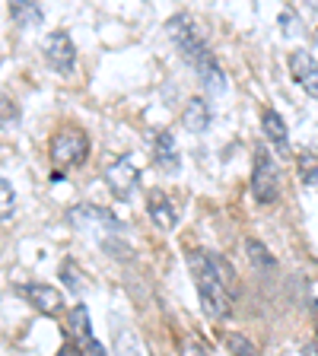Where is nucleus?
Segmentation results:
<instances>
[{"label":"nucleus","mask_w":318,"mask_h":356,"mask_svg":"<svg viewBox=\"0 0 318 356\" xmlns=\"http://www.w3.org/2000/svg\"><path fill=\"white\" fill-rule=\"evenodd\" d=\"M188 267H191L194 286H198L200 305L214 321L226 318L232 305V289H236V270L223 254L216 252H198L188 254Z\"/></svg>","instance_id":"f257e3e1"},{"label":"nucleus","mask_w":318,"mask_h":356,"mask_svg":"<svg viewBox=\"0 0 318 356\" xmlns=\"http://www.w3.org/2000/svg\"><path fill=\"white\" fill-rule=\"evenodd\" d=\"M169 35H172V42L178 44L182 58H185L188 64L198 70L204 89H210L214 96L226 92V74H223L220 60H216L214 51L207 48V42H204V35H200V29L194 26L191 16H188V13L172 16V19H169Z\"/></svg>","instance_id":"f03ea898"},{"label":"nucleus","mask_w":318,"mask_h":356,"mask_svg":"<svg viewBox=\"0 0 318 356\" xmlns=\"http://www.w3.org/2000/svg\"><path fill=\"white\" fill-rule=\"evenodd\" d=\"M252 194L258 204H274L280 194V165L267 147H255V169H252Z\"/></svg>","instance_id":"7ed1b4c3"},{"label":"nucleus","mask_w":318,"mask_h":356,"mask_svg":"<svg viewBox=\"0 0 318 356\" xmlns=\"http://www.w3.org/2000/svg\"><path fill=\"white\" fill-rule=\"evenodd\" d=\"M89 156V137L80 127H64L51 137V163L58 169H70V165H83Z\"/></svg>","instance_id":"20e7f679"},{"label":"nucleus","mask_w":318,"mask_h":356,"mask_svg":"<svg viewBox=\"0 0 318 356\" xmlns=\"http://www.w3.org/2000/svg\"><path fill=\"white\" fill-rule=\"evenodd\" d=\"M42 54H45V64L51 70H58V74H70L77 67V44L64 29H54L45 35Z\"/></svg>","instance_id":"39448f33"},{"label":"nucleus","mask_w":318,"mask_h":356,"mask_svg":"<svg viewBox=\"0 0 318 356\" xmlns=\"http://www.w3.org/2000/svg\"><path fill=\"white\" fill-rule=\"evenodd\" d=\"M137 181H141V172L127 156H118L105 165V185L118 200H131V194L137 191Z\"/></svg>","instance_id":"423d86ee"},{"label":"nucleus","mask_w":318,"mask_h":356,"mask_svg":"<svg viewBox=\"0 0 318 356\" xmlns=\"http://www.w3.org/2000/svg\"><path fill=\"white\" fill-rule=\"evenodd\" d=\"M19 296L29 299L32 309L45 312V315H58V312L64 309V296H61L51 283H22Z\"/></svg>","instance_id":"0eeeda50"},{"label":"nucleus","mask_w":318,"mask_h":356,"mask_svg":"<svg viewBox=\"0 0 318 356\" xmlns=\"http://www.w3.org/2000/svg\"><path fill=\"white\" fill-rule=\"evenodd\" d=\"M147 213L153 216V222L159 226V229H175L178 222V207L172 204V197L166 191H159V188H153V191L147 194Z\"/></svg>","instance_id":"6e6552de"},{"label":"nucleus","mask_w":318,"mask_h":356,"mask_svg":"<svg viewBox=\"0 0 318 356\" xmlns=\"http://www.w3.org/2000/svg\"><path fill=\"white\" fill-rule=\"evenodd\" d=\"M289 70H293L299 86L318 99V60L309 51H293L289 54Z\"/></svg>","instance_id":"1a4fd4ad"},{"label":"nucleus","mask_w":318,"mask_h":356,"mask_svg":"<svg viewBox=\"0 0 318 356\" xmlns=\"http://www.w3.org/2000/svg\"><path fill=\"white\" fill-rule=\"evenodd\" d=\"M261 131H264V140L280 156L289 153V131H287V121L280 118V111H274V108L261 111Z\"/></svg>","instance_id":"9d476101"},{"label":"nucleus","mask_w":318,"mask_h":356,"mask_svg":"<svg viewBox=\"0 0 318 356\" xmlns=\"http://www.w3.org/2000/svg\"><path fill=\"white\" fill-rule=\"evenodd\" d=\"M153 163H156V169H163L166 175L178 172L182 159H178V143H175V137H172V131H159L153 137Z\"/></svg>","instance_id":"9b49d317"},{"label":"nucleus","mask_w":318,"mask_h":356,"mask_svg":"<svg viewBox=\"0 0 318 356\" xmlns=\"http://www.w3.org/2000/svg\"><path fill=\"white\" fill-rule=\"evenodd\" d=\"M70 325H74V334H77V341L83 343V347L89 350L93 356H109L105 353V347L96 341V334H93V325H89V312L86 305H74L70 309Z\"/></svg>","instance_id":"f8f14e48"},{"label":"nucleus","mask_w":318,"mask_h":356,"mask_svg":"<svg viewBox=\"0 0 318 356\" xmlns=\"http://www.w3.org/2000/svg\"><path fill=\"white\" fill-rule=\"evenodd\" d=\"M182 124H185V131H191V134H204L210 127V105L200 96L188 99L185 111H182Z\"/></svg>","instance_id":"ddd939ff"},{"label":"nucleus","mask_w":318,"mask_h":356,"mask_svg":"<svg viewBox=\"0 0 318 356\" xmlns=\"http://www.w3.org/2000/svg\"><path fill=\"white\" fill-rule=\"evenodd\" d=\"M70 220L74 222H80V226H86V222H96V226H109L111 232H118L121 229V222L115 220V216L109 213V210H99V207H93V204H80V207L70 213Z\"/></svg>","instance_id":"4468645a"},{"label":"nucleus","mask_w":318,"mask_h":356,"mask_svg":"<svg viewBox=\"0 0 318 356\" xmlns=\"http://www.w3.org/2000/svg\"><path fill=\"white\" fill-rule=\"evenodd\" d=\"M10 16H13L19 26H38V22H42V7H38V3H19V0H13V3H10Z\"/></svg>","instance_id":"2eb2a0df"},{"label":"nucleus","mask_w":318,"mask_h":356,"mask_svg":"<svg viewBox=\"0 0 318 356\" xmlns=\"http://www.w3.org/2000/svg\"><path fill=\"white\" fill-rule=\"evenodd\" d=\"M245 254H248V261H252V267H274V254L264 248V242L255 236L245 238Z\"/></svg>","instance_id":"dca6fc26"},{"label":"nucleus","mask_w":318,"mask_h":356,"mask_svg":"<svg viewBox=\"0 0 318 356\" xmlns=\"http://www.w3.org/2000/svg\"><path fill=\"white\" fill-rule=\"evenodd\" d=\"M115 343H118V356H141L134 331L125 327V325H118V321H115Z\"/></svg>","instance_id":"f3484780"},{"label":"nucleus","mask_w":318,"mask_h":356,"mask_svg":"<svg viewBox=\"0 0 318 356\" xmlns=\"http://www.w3.org/2000/svg\"><path fill=\"white\" fill-rule=\"evenodd\" d=\"M226 347H230V353L232 356H261V350L255 347L245 334H239V331H232V334H226Z\"/></svg>","instance_id":"a211bd4d"},{"label":"nucleus","mask_w":318,"mask_h":356,"mask_svg":"<svg viewBox=\"0 0 318 356\" xmlns=\"http://www.w3.org/2000/svg\"><path fill=\"white\" fill-rule=\"evenodd\" d=\"M299 175H303V181H309V185L318 181V153L315 149H303V153H299Z\"/></svg>","instance_id":"6ab92c4d"},{"label":"nucleus","mask_w":318,"mask_h":356,"mask_svg":"<svg viewBox=\"0 0 318 356\" xmlns=\"http://www.w3.org/2000/svg\"><path fill=\"white\" fill-rule=\"evenodd\" d=\"M16 121H19V108H16V102L10 96H0V131L13 127Z\"/></svg>","instance_id":"aec40b11"},{"label":"nucleus","mask_w":318,"mask_h":356,"mask_svg":"<svg viewBox=\"0 0 318 356\" xmlns=\"http://www.w3.org/2000/svg\"><path fill=\"white\" fill-rule=\"evenodd\" d=\"M16 207V194H13V185H10L7 178L0 175V220H7Z\"/></svg>","instance_id":"412c9836"},{"label":"nucleus","mask_w":318,"mask_h":356,"mask_svg":"<svg viewBox=\"0 0 318 356\" xmlns=\"http://www.w3.org/2000/svg\"><path fill=\"white\" fill-rule=\"evenodd\" d=\"M61 277H64L67 286L74 289V293H77V289H86V280H83V274H80V270L74 274V264H70V261H67V264L61 267Z\"/></svg>","instance_id":"4be33fe9"},{"label":"nucleus","mask_w":318,"mask_h":356,"mask_svg":"<svg viewBox=\"0 0 318 356\" xmlns=\"http://www.w3.org/2000/svg\"><path fill=\"white\" fill-rule=\"evenodd\" d=\"M182 356H207V350L200 347V343H194V341H185L182 343Z\"/></svg>","instance_id":"5701e85b"},{"label":"nucleus","mask_w":318,"mask_h":356,"mask_svg":"<svg viewBox=\"0 0 318 356\" xmlns=\"http://www.w3.org/2000/svg\"><path fill=\"white\" fill-rule=\"evenodd\" d=\"M303 356H318V343H305V347H303Z\"/></svg>","instance_id":"b1692460"}]
</instances>
